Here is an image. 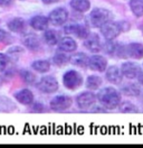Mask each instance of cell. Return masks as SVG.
<instances>
[{
    "mask_svg": "<svg viewBox=\"0 0 143 148\" xmlns=\"http://www.w3.org/2000/svg\"><path fill=\"white\" fill-rule=\"evenodd\" d=\"M98 102L106 109H115L121 103V94L120 92L111 86L102 89L96 95Z\"/></svg>",
    "mask_w": 143,
    "mask_h": 148,
    "instance_id": "6da1fadb",
    "label": "cell"
},
{
    "mask_svg": "<svg viewBox=\"0 0 143 148\" xmlns=\"http://www.w3.org/2000/svg\"><path fill=\"white\" fill-rule=\"evenodd\" d=\"M112 17H113V15L110 10L105 9V8H96L91 12L89 20L94 27H101L103 24L111 20Z\"/></svg>",
    "mask_w": 143,
    "mask_h": 148,
    "instance_id": "7a4b0ae2",
    "label": "cell"
},
{
    "mask_svg": "<svg viewBox=\"0 0 143 148\" xmlns=\"http://www.w3.org/2000/svg\"><path fill=\"white\" fill-rule=\"evenodd\" d=\"M36 88L43 93L49 94V93L56 92L59 88L58 81L56 80V77H54L52 75L48 76H44L42 77L37 83H36Z\"/></svg>",
    "mask_w": 143,
    "mask_h": 148,
    "instance_id": "3957f363",
    "label": "cell"
},
{
    "mask_svg": "<svg viewBox=\"0 0 143 148\" xmlns=\"http://www.w3.org/2000/svg\"><path fill=\"white\" fill-rule=\"evenodd\" d=\"M63 83L68 90H76L83 83V77L78 72L69 70L63 75Z\"/></svg>",
    "mask_w": 143,
    "mask_h": 148,
    "instance_id": "277c9868",
    "label": "cell"
},
{
    "mask_svg": "<svg viewBox=\"0 0 143 148\" xmlns=\"http://www.w3.org/2000/svg\"><path fill=\"white\" fill-rule=\"evenodd\" d=\"M99 28H101L102 35L104 36L105 39H114L121 33L120 24L115 23V21H112V20L106 21L105 24H103Z\"/></svg>",
    "mask_w": 143,
    "mask_h": 148,
    "instance_id": "5b68a950",
    "label": "cell"
},
{
    "mask_svg": "<svg viewBox=\"0 0 143 148\" xmlns=\"http://www.w3.org/2000/svg\"><path fill=\"white\" fill-rule=\"evenodd\" d=\"M72 98L68 95H58L50 101V108L54 111H65L72 106Z\"/></svg>",
    "mask_w": 143,
    "mask_h": 148,
    "instance_id": "8992f818",
    "label": "cell"
},
{
    "mask_svg": "<svg viewBox=\"0 0 143 148\" xmlns=\"http://www.w3.org/2000/svg\"><path fill=\"white\" fill-rule=\"evenodd\" d=\"M68 19V12L65 8H56L54 9L50 14L48 20L50 24H53L54 26H61L63 24H65Z\"/></svg>",
    "mask_w": 143,
    "mask_h": 148,
    "instance_id": "52a82bcc",
    "label": "cell"
},
{
    "mask_svg": "<svg viewBox=\"0 0 143 148\" xmlns=\"http://www.w3.org/2000/svg\"><path fill=\"white\" fill-rule=\"evenodd\" d=\"M96 95L94 93L89 92H83L80 93V95L76 98V102L78 104V107L82 109H85V108H89V107H93L96 102Z\"/></svg>",
    "mask_w": 143,
    "mask_h": 148,
    "instance_id": "ba28073f",
    "label": "cell"
},
{
    "mask_svg": "<svg viewBox=\"0 0 143 148\" xmlns=\"http://www.w3.org/2000/svg\"><path fill=\"white\" fill-rule=\"evenodd\" d=\"M121 71L123 76L130 80H133L135 77H138L140 74V66L133 62H125L121 66Z\"/></svg>",
    "mask_w": 143,
    "mask_h": 148,
    "instance_id": "9c48e42d",
    "label": "cell"
},
{
    "mask_svg": "<svg viewBox=\"0 0 143 148\" xmlns=\"http://www.w3.org/2000/svg\"><path fill=\"white\" fill-rule=\"evenodd\" d=\"M89 67L93 71L104 72L107 67V61L101 55H93L89 60Z\"/></svg>",
    "mask_w": 143,
    "mask_h": 148,
    "instance_id": "30bf717a",
    "label": "cell"
},
{
    "mask_svg": "<svg viewBox=\"0 0 143 148\" xmlns=\"http://www.w3.org/2000/svg\"><path fill=\"white\" fill-rule=\"evenodd\" d=\"M65 33L68 34V35H76L80 38H86L89 35V28L84 25H80V24H76V25H69L67 27H65Z\"/></svg>",
    "mask_w": 143,
    "mask_h": 148,
    "instance_id": "8fae6325",
    "label": "cell"
},
{
    "mask_svg": "<svg viewBox=\"0 0 143 148\" xmlns=\"http://www.w3.org/2000/svg\"><path fill=\"white\" fill-rule=\"evenodd\" d=\"M85 47L89 49V52H93V53H97L102 49V42L99 39V37L97 35H91L85 38V43H84Z\"/></svg>",
    "mask_w": 143,
    "mask_h": 148,
    "instance_id": "7c38bea8",
    "label": "cell"
},
{
    "mask_svg": "<svg viewBox=\"0 0 143 148\" xmlns=\"http://www.w3.org/2000/svg\"><path fill=\"white\" fill-rule=\"evenodd\" d=\"M57 45H58V48H59L61 51H64V52H66V53L74 52V51H76V48H77V43H76V40L73 39V38L69 36H65V37H63V38H61V39L58 40Z\"/></svg>",
    "mask_w": 143,
    "mask_h": 148,
    "instance_id": "4fadbf2b",
    "label": "cell"
},
{
    "mask_svg": "<svg viewBox=\"0 0 143 148\" xmlns=\"http://www.w3.org/2000/svg\"><path fill=\"white\" fill-rule=\"evenodd\" d=\"M106 79L108 82L113 84H120L122 82L123 79V74L120 67L117 66H111L108 67L106 71Z\"/></svg>",
    "mask_w": 143,
    "mask_h": 148,
    "instance_id": "5bb4252c",
    "label": "cell"
},
{
    "mask_svg": "<svg viewBox=\"0 0 143 148\" xmlns=\"http://www.w3.org/2000/svg\"><path fill=\"white\" fill-rule=\"evenodd\" d=\"M15 99L21 104L29 106L34 101V93L28 89H22L17 93H15Z\"/></svg>",
    "mask_w": 143,
    "mask_h": 148,
    "instance_id": "9a60e30c",
    "label": "cell"
},
{
    "mask_svg": "<svg viewBox=\"0 0 143 148\" xmlns=\"http://www.w3.org/2000/svg\"><path fill=\"white\" fill-rule=\"evenodd\" d=\"M126 54L132 58H142L143 57V45L140 43H131L126 46Z\"/></svg>",
    "mask_w": 143,
    "mask_h": 148,
    "instance_id": "2e32d148",
    "label": "cell"
},
{
    "mask_svg": "<svg viewBox=\"0 0 143 148\" xmlns=\"http://www.w3.org/2000/svg\"><path fill=\"white\" fill-rule=\"evenodd\" d=\"M49 20L45 16H35L30 19V26L36 30H46Z\"/></svg>",
    "mask_w": 143,
    "mask_h": 148,
    "instance_id": "e0dca14e",
    "label": "cell"
},
{
    "mask_svg": "<svg viewBox=\"0 0 143 148\" xmlns=\"http://www.w3.org/2000/svg\"><path fill=\"white\" fill-rule=\"evenodd\" d=\"M89 60V57L87 55H85L84 53H77V54H74L69 58V62L74 66H77V67H87Z\"/></svg>",
    "mask_w": 143,
    "mask_h": 148,
    "instance_id": "ac0fdd59",
    "label": "cell"
},
{
    "mask_svg": "<svg viewBox=\"0 0 143 148\" xmlns=\"http://www.w3.org/2000/svg\"><path fill=\"white\" fill-rule=\"evenodd\" d=\"M71 7L78 12H86L91 8L89 0H72Z\"/></svg>",
    "mask_w": 143,
    "mask_h": 148,
    "instance_id": "d6986e66",
    "label": "cell"
},
{
    "mask_svg": "<svg viewBox=\"0 0 143 148\" xmlns=\"http://www.w3.org/2000/svg\"><path fill=\"white\" fill-rule=\"evenodd\" d=\"M44 39L48 45H57L59 40V35L54 29H46L44 34Z\"/></svg>",
    "mask_w": 143,
    "mask_h": 148,
    "instance_id": "ffe728a7",
    "label": "cell"
},
{
    "mask_svg": "<svg viewBox=\"0 0 143 148\" xmlns=\"http://www.w3.org/2000/svg\"><path fill=\"white\" fill-rule=\"evenodd\" d=\"M16 109V104L11 101L9 98L0 95V111L2 112H10Z\"/></svg>",
    "mask_w": 143,
    "mask_h": 148,
    "instance_id": "44dd1931",
    "label": "cell"
},
{
    "mask_svg": "<svg viewBox=\"0 0 143 148\" xmlns=\"http://www.w3.org/2000/svg\"><path fill=\"white\" fill-rule=\"evenodd\" d=\"M7 26H8L9 30H11V32H14V33H20V32L24 30L25 21L21 18H14L9 21Z\"/></svg>",
    "mask_w": 143,
    "mask_h": 148,
    "instance_id": "7402d4cb",
    "label": "cell"
},
{
    "mask_svg": "<svg viewBox=\"0 0 143 148\" xmlns=\"http://www.w3.org/2000/svg\"><path fill=\"white\" fill-rule=\"evenodd\" d=\"M31 67L37 71V72H40V73H45V72H48L50 70V63L46 60H38L33 62Z\"/></svg>",
    "mask_w": 143,
    "mask_h": 148,
    "instance_id": "603a6c76",
    "label": "cell"
},
{
    "mask_svg": "<svg viewBox=\"0 0 143 148\" xmlns=\"http://www.w3.org/2000/svg\"><path fill=\"white\" fill-rule=\"evenodd\" d=\"M24 44L26 45L28 48L35 51V49H38L39 46H40V43H39V38L31 34V35H27L25 38H24Z\"/></svg>",
    "mask_w": 143,
    "mask_h": 148,
    "instance_id": "cb8c5ba5",
    "label": "cell"
},
{
    "mask_svg": "<svg viewBox=\"0 0 143 148\" xmlns=\"http://www.w3.org/2000/svg\"><path fill=\"white\" fill-rule=\"evenodd\" d=\"M122 93L126 97H138L140 94V88L133 83H129L122 88Z\"/></svg>",
    "mask_w": 143,
    "mask_h": 148,
    "instance_id": "d4e9b609",
    "label": "cell"
},
{
    "mask_svg": "<svg viewBox=\"0 0 143 148\" xmlns=\"http://www.w3.org/2000/svg\"><path fill=\"white\" fill-rule=\"evenodd\" d=\"M130 8L136 17L143 16V0H131L130 1Z\"/></svg>",
    "mask_w": 143,
    "mask_h": 148,
    "instance_id": "484cf974",
    "label": "cell"
},
{
    "mask_svg": "<svg viewBox=\"0 0 143 148\" xmlns=\"http://www.w3.org/2000/svg\"><path fill=\"white\" fill-rule=\"evenodd\" d=\"M102 85V79L97 75H91L86 80V86L89 90H97Z\"/></svg>",
    "mask_w": 143,
    "mask_h": 148,
    "instance_id": "4316f807",
    "label": "cell"
},
{
    "mask_svg": "<svg viewBox=\"0 0 143 148\" xmlns=\"http://www.w3.org/2000/svg\"><path fill=\"white\" fill-rule=\"evenodd\" d=\"M66 52H58V53H56L53 57V61L54 63L57 65V66H64V65H66L68 62H69V57L67 54H65Z\"/></svg>",
    "mask_w": 143,
    "mask_h": 148,
    "instance_id": "83f0119b",
    "label": "cell"
},
{
    "mask_svg": "<svg viewBox=\"0 0 143 148\" xmlns=\"http://www.w3.org/2000/svg\"><path fill=\"white\" fill-rule=\"evenodd\" d=\"M112 40L113 39H106V43L102 45V49H104V52L107 54H113L117 51V45Z\"/></svg>",
    "mask_w": 143,
    "mask_h": 148,
    "instance_id": "f1b7e54d",
    "label": "cell"
},
{
    "mask_svg": "<svg viewBox=\"0 0 143 148\" xmlns=\"http://www.w3.org/2000/svg\"><path fill=\"white\" fill-rule=\"evenodd\" d=\"M22 52H24V49H22L21 47L14 46V47H11V48L8 51L7 56H8L9 60H14V61H16L18 57L22 54Z\"/></svg>",
    "mask_w": 143,
    "mask_h": 148,
    "instance_id": "f546056e",
    "label": "cell"
},
{
    "mask_svg": "<svg viewBox=\"0 0 143 148\" xmlns=\"http://www.w3.org/2000/svg\"><path fill=\"white\" fill-rule=\"evenodd\" d=\"M21 77H22V80L26 82V83H35L36 81V75L33 72H30V71H27V70H24V71H21Z\"/></svg>",
    "mask_w": 143,
    "mask_h": 148,
    "instance_id": "4dcf8cb0",
    "label": "cell"
},
{
    "mask_svg": "<svg viewBox=\"0 0 143 148\" xmlns=\"http://www.w3.org/2000/svg\"><path fill=\"white\" fill-rule=\"evenodd\" d=\"M120 110L122 112H135L136 109H135V106L131 102H123L122 104L120 103Z\"/></svg>",
    "mask_w": 143,
    "mask_h": 148,
    "instance_id": "1f68e13d",
    "label": "cell"
},
{
    "mask_svg": "<svg viewBox=\"0 0 143 148\" xmlns=\"http://www.w3.org/2000/svg\"><path fill=\"white\" fill-rule=\"evenodd\" d=\"M9 63V58L7 54H3V53H0V72L5 71L7 65Z\"/></svg>",
    "mask_w": 143,
    "mask_h": 148,
    "instance_id": "d6a6232c",
    "label": "cell"
},
{
    "mask_svg": "<svg viewBox=\"0 0 143 148\" xmlns=\"http://www.w3.org/2000/svg\"><path fill=\"white\" fill-rule=\"evenodd\" d=\"M7 37H8V34H7V32H5V30L0 29V42H1V40H5Z\"/></svg>",
    "mask_w": 143,
    "mask_h": 148,
    "instance_id": "836d02e7",
    "label": "cell"
},
{
    "mask_svg": "<svg viewBox=\"0 0 143 148\" xmlns=\"http://www.w3.org/2000/svg\"><path fill=\"white\" fill-rule=\"evenodd\" d=\"M12 0H0V6H8Z\"/></svg>",
    "mask_w": 143,
    "mask_h": 148,
    "instance_id": "e575fe53",
    "label": "cell"
},
{
    "mask_svg": "<svg viewBox=\"0 0 143 148\" xmlns=\"http://www.w3.org/2000/svg\"><path fill=\"white\" fill-rule=\"evenodd\" d=\"M35 108L36 109H34L35 111H43L44 110V106H43V104H39V103H37V104H36Z\"/></svg>",
    "mask_w": 143,
    "mask_h": 148,
    "instance_id": "d590c367",
    "label": "cell"
},
{
    "mask_svg": "<svg viewBox=\"0 0 143 148\" xmlns=\"http://www.w3.org/2000/svg\"><path fill=\"white\" fill-rule=\"evenodd\" d=\"M43 1H44V3H47V5H48V3H54V2H56L57 0H43Z\"/></svg>",
    "mask_w": 143,
    "mask_h": 148,
    "instance_id": "8d00e7d4",
    "label": "cell"
},
{
    "mask_svg": "<svg viewBox=\"0 0 143 148\" xmlns=\"http://www.w3.org/2000/svg\"><path fill=\"white\" fill-rule=\"evenodd\" d=\"M138 77H139V82H140V83L141 84H143V74H139V76H138Z\"/></svg>",
    "mask_w": 143,
    "mask_h": 148,
    "instance_id": "74e56055",
    "label": "cell"
},
{
    "mask_svg": "<svg viewBox=\"0 0 143 148\" xmlns=\"http://www.w3.org/2000/svg\"><path fill=\"white\" fill-rule=\"evenodd\" d=\"M142 67H143V65H142Z\"/></svg>",
    "mask_w": 143,
    "mask_h": 148,
    "instance_id": "f35d334b",
    "label": "cell"
}]
</instances>
